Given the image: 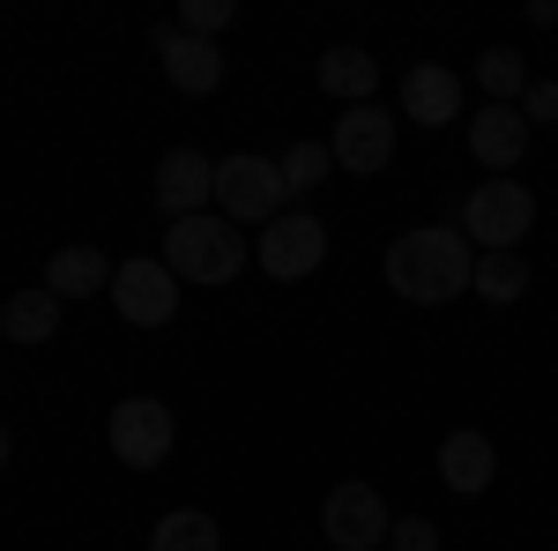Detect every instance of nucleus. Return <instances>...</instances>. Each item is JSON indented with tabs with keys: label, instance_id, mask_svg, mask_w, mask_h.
<instances>
[{
	"label": "nucleus",
	"instance_id": "1",
	"mask_svg": "<svg viewBox=\"0 0 558 551\" xmlns=\"http://www.w3.org/2000/svg\"><path fill=\"white\" fill-rule=\"evenodd\" d=\"M387 291L410 298V306H447V298L470 291L476 276V247L462 239V224H417V231H402L380 261Z\"/></svg>",
	"mask_w": 558,
	"mask_h": 551
},
{
	"label": "nucleus",
	"instance_id": "2",
	"mask_svg": "<svg viewBox=\"0 0 558 551\" xmlns=\"http://www.w3.org/2000/svg\"><path fill=\"white\" fill-rule=\"evenodd\" d=\"M165 268H172L179 284H231L239 268H246V231L231 224V216H179L172 231H165Z\"/></svg>",
	"mask_w": 558,
	"mask_h": 551
},
{
	"label": "nucleus",
	"instance_id": "3",
	"mask_svg": "<svg viewBox=\"0 0 558 551\" xmlns=\"http://www.w3.org/2000/svg\"><path fill=\"white\" fill-rule=\"evenodd\" d=\"M529 224H536V194L521 179H484L462 202V239H470L476 254H514L521 239H529Z\"/></svg>",
	"mask_w": 558,
	"mask_h": 551
},
{
	"label": "nucleus",
	"instance_id": "4",
	"mask_svg": "<svg viewBox=\"0 0 558 551\" xmlns=\"http://www.w3.org/2000/svg\"><path fill=\"white\" fill-rule=\"evenodd\" d=\"M283 202H291V187H283L276 157H254V149L216 157V216H231V224H276Z\"/></svg>",
	"mask_w": 558,
	"mask_h": 551
},
{
	"label": "nucleus",
	"instance_id": "5",
	"mask_svg": "<svg viewBox=\"0 0 558 551\" xmlns=\"http://www.w3.org/2000/svg\"><path fill=\"white\" fill-rule=\"evenodd\" d=\"M320 537L336 551H380L395 537V514H387L380 484H365V477H343L328 500H320Z\"/></svg>",
	"mask_w": 558,
	"mask_h": 551
},
{
	"label": "nucleus",
	"instance_id": "6",
	"mask_svg": "<svg viewBox=\"0 0 558 551\" xmlns=\"http://www.w3.org/2000/svg\"><path fill=\"white\" fill-rule=\"evenodd\" d=\"M105 440H112V455H120L128 469H157L165 455H172V440H179L172 403H157V395H128V403H112Z\"/></svg>",
	"mask_w": 558,
	"mask_h": 551
},
{
	"label": "nucleus",
	"instance_id": "7",
	"mask_svg": "<svg viewBox=\"0 0 558 551\" xmlns=\"http://www.w3.org/2000/svg\"><path fill=\"white\" fill-rule=\"evenodd\" d=\"M328 261V231H320V216L305 209H283L276 224H260V276L268 284H299Z\"/></svg>",
	"mask_w": 558,
	"mask_h": 551
},
{
	"label": "nucleus",
	"instance_id": "8",
	"mask_svg": "<svg viewBox=\"0 0 558 551\" xmlns=\"http://www.w3.org/2000/svg\"><path fill=\"white\" fill-rule=\"evenodd\" d=\"M328 157L343 171H357V179H380L395 165V112H380V105H343V120L328 134Z\"/></svg>",
	"mask_w": 558,
	"mask_h": 551
},
{
	"label": "nucleus",
	"instance_id": "9",
	"mask_svg": "<svg viewBox=\"0 0 558 551\" xmlns=\"http://www.w3.org/2000/svg\"><path fill=\"white\" fill-rule=\"evenodd\" d=\"M112 306H120V321H134V328H165L179 313V276L165 268V261H120L112 268Z\"/></svg>",
	"mask_w": 558,
	"mask_h": 551
},
{
	"label": "nucleus",
	"instance_id": "10",
	"mask_svg": "<svg viewBox=\"0 0 558 551\" xmlns=\"http://www.w3.org/2000/svg\"><path fill=\"white\" fill-rule=\"evenodd\" d=\"M149 45H157L165 83H172L179 97H209V89H223V45L186 38L179 23H157V31H149Z\"/></svg>",
	"mask_w": 558,
	"mask_h": 551
},
{
	"label": "nucleus",
	"instance_id": "11",
	"mask_svg": "<svg viewBox=\"0 0 558 551\" xmlns=\"http://www.w3.org/2000/svg\"><path fill=\"white\" fill-rule=\"evenodd\" d=\"M216 202V157H202V149H172L165 165H157V209L172 216H202Z\"/></svg>",
	"mask_w": 558,
	"mask_h": 551
},
{
	"label": "nucleus",
	"instance_id": "12",
	"mask_svg": "<svg viewBox=\"0 0 558 551\" xmlns=\"http://www.w3.org/2000/svg\"><path fill=\"white\" fill-rule=\"evenodd\" d=\"M402 120H417V128H447V120H462V75L454 68H439V60H417L410 75H402Z\"/></svg>",
	"mask_w": 558,
	"mask_h": 551
},
{
	"label": "nucleus",
	"instance_id": "13",
	"mask_svg": "<svg viewBox=\"0 0 558 551\" xmlns=\"http://www.w3.org/2000/svg\"><path fill=\"white\" fill-rule=\"evenodd\" d=\"M470 157L492 171V179L529 157V120H521V105H484V112H476L470 120Z\"/></svg>",
	"mask_w": 558,
	"mask_h": 551
},
{
	"label": "nucleus",
	"instance_id": "14",
	"mask_svg": "<svg viewBox=\"0 0 558 551\" xmlns=\"http://www.w3.org/2000/svg\"><path fill=\"white\" fill-rule=\"evenodd\" d=\"M492 477H499V447H492L476 424H462V432H447V440H439V484H447V492L476 500Z\"/></svg>",
	"mask_w": 558,
	"mask_h": 551
},
{
	"label": "nucleus",
	"instance_id": "15",
	"mask_svg": "<svg viewBox=\"0 0 558 551\" xmlns=\"http://www.w3.org/2000/svg\"><path fill=\"white\" fill-rule=\"evenodd\" d=\"M112 268H120V261H105L97 254V247H60V254L45 261V291L60 298V306H68V298H89V291H112Z\"/></svg>",
	"mask_w": 558,
	"mask_h": 551
},
{
	"label": "nucleus",
	"instance_id": "16",
	"mask_svg": "<svg viewBox=\"0 0 558 551\" xmlns=\"http://www.w3.org/2000/svg\"><path fill=\"white\" fill-rule=\"evenodd\" d=\"M320 89L343 97V105H373V89H380V60H373L365 45H328V52H320Z\"/></svg>",
	"mask_w": 558,
	"mask_h": 551
},
{
	"label": "nucleus",
	"instance_id": "17",
	"mask_svg": "<svg viewBox=\"0 0 558 551\" xmlns=\"http://www.w3.org/2000/svg\"><path fill=\"white\" fill-rule=\"evenodd\" d=\"M0 328H8L15 343H52L60 336V298L45 291V284L38 291H15L8 306H0Z\"/></svg>",
	"mask_w": 558,
	"mask_h": 551
},
{
	"label": "nucleus",
	"instance_id": "18",
	"mask_svg": "<svg viewBox=\"0 0 558 551\" xmlns=\"http://www.w3.org/2000/svg\"><path fill=\"white\" fill-rule=\"evenodd\" d=\"M149 551H223V529H216V514H202V507H172L149 529Z\"/></svg>",
	"mask_w": 558,
	"mask_h": 551
},
{
	"label": "nucleus",
	"instance_id": "19",
	"mask_svg": "<svg viewBox=\"0 0 558 551\" xmlns=\"http://www.w3.org/2000/svg\"><path fill=\"white\" fill-rule=\"evenodd\" d=\"M476 83H484L492 105H521V89L536 83V75H529V60H521L514 45H492V52L476 60Z\"/></svg>",
	"mask_w": 558,
	"mask_h": 551
},
{
	"label": "nucleus",
	"instance_id": "20",
	"mask_svg": "<svg viewBox=\"0 0 558 551\" xmlns=\"http://www.w3.org/2000/svg\"><path fill=\"white\" fill-rule=\"evenodd\" d=\"M470 291L492 298V306H514V298H529V261L521 254H476Z\"/></svg>",
	"mask_w": 558,
	"mask_h": 551
},
{
	"label": "nucleus",
	"instance_id": "21",
	"mask_svg": "<svg viewBox=\"0 0 558 551\" xmlns=\"http://www.w3.org/2000/svg\"><path fill=\"white\" fill-rule=\"evenodd\" d=\"M276 165H283V187H291V194H313V187H328L336 157H328V142H291Z\"/></svg>",
	"mask_w": 558,
	"mask_h": 551
},
{
	"label": "nucleus",
	"instance_id": "22",
	"mask_svg": "<svg viewBox=\"0 0 558 551\" xmlns=\"http://www.w3.org/2000/svg\"><path fill=\"white\" fill-rule=\"evenodd\" d=\"M231 15H239V8H231V0H179V31H186V38H223V31H231Z\"/></svg>",
	"mask_w": 558,
	"mask_h": 551
},
{
	"label": "nucleus",
	"instance_id": "23",
	"mask_svg": "<svg viewBox=\"0 0 558 551\" xmlns=\"http://www.w3.org/2000/svg\"><path fill=\"white\" fill-rule=\"evenodd\" d=\"M521 120L529 128H558V75H536V83L521 89Z\"/></svg>",
	"mask_w": 558,
	"mask_h": 551
},
{
	"label": "nucleus",
	"instance_id": "24",
	"mask_svg": "<svg viewBox=\"0 0 558 551\" xmlns=\"http://www.w3.org/2000/svg\"><path fill=\"white\" fill-rule=\"evenodd\" d=\"M387 551H439V529H432L425 514H402L395 537H387Z\"/></svg>",
	"mask_w": 558,
	"mask_h": 551
},
{
	"label": "nucleus",
	"instance_id": "25",
	"mask_svg": "<svg viewBox=\"0 0 558 551\" xmlns=\"http://www.w3.org/2000/svg\"><path fill=\"white\" fill-rule=\"evenodd\" d=\"M8 447H15V440H8V424H0V469H8Z\"/></svg>",
	"mask_w": 558,
	"mask_h": 551
}]
</instances>
